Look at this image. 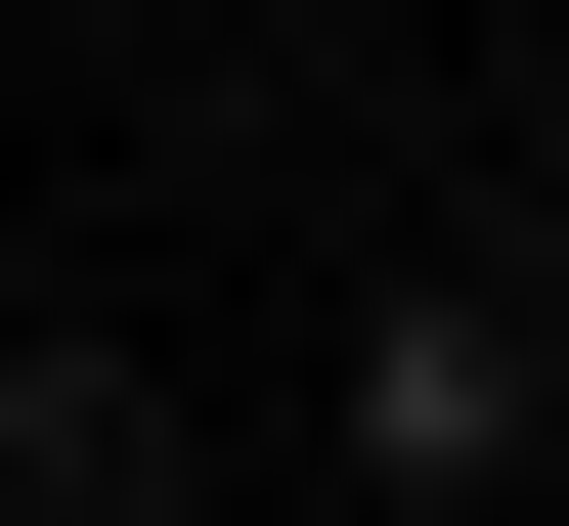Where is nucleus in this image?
<instances>
[{"label":"nucleus","mask_w":569,"mask_h":526,"mask_svg":"<svg viewBox=\"0 0 569 526\" xmlns=\"http://www.w3.org/2000/svg\"><path fill=\"white\" fill-rule=\"evenodd\" d=\"M351 439H395V483H526V307H482V264L351 307Z\"/></svg>","instance_id":"f257e3e1"},{"label":"nucleus","mask_w":569,"mask_h":526,"mask_svg":"<svg viewBox=\"0 0 569 526\" xmlns=\"http://www.w3.org/2000/svg\"><path fill=\"white\" fill-rule=\"evenodd\" d=\"M0 526H176V439H132L88 351H0Z\"/></svg>","instance_id":"f03ea898"}]
</instances>
